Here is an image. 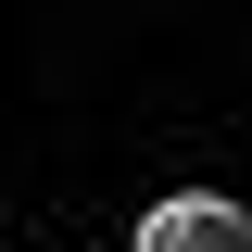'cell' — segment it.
<instances>
[{"label": "cell", "mask_w": 252, "mask_h": 252, "mask_svg": "<svg viewBox=\"0 0 252 252\" xmlns=\"http://www.w3.org/2000/svg\"><path fill=\"white\" fill-rule=\"evenodd\" d=\"M126 252H252V202H227V189H177V202L139 215Z\"/></svg>", "instance_id": "1"}]
</instances>
